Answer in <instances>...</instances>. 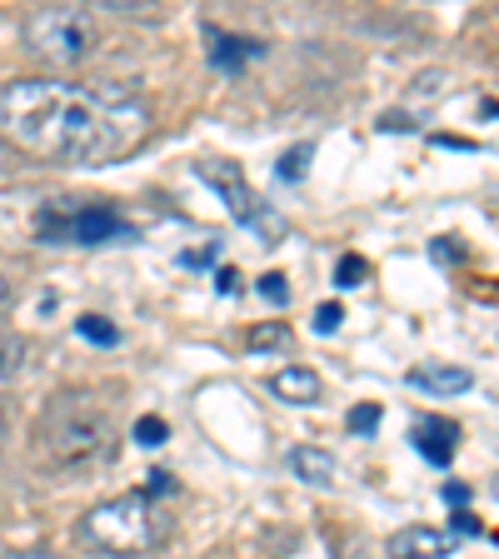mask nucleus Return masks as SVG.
Masks as SVG:
<instances>
[{"label": "nucleus", "mask_w": 499, "mask_h": 559, "mask_svg": "<svg viewBox=\"0 0 499 559\" xmlns=\"http://www.w3.org/2000/svg\"><path fill=\"white\" fill-rule=\"evenodd\" d=\"M0 135L46 165H110L151 135V105L126 81L21 75L0 85Z\"/></svg>", "instance_id": "1"}, {"label": "nucleus", "mask_w": 499, "mask_h": 559, "mask_svg": "<svg viewBox=\"0 0 499 559\" xmlns=\"http://www.w3.org/2000/svg\"><path fill=\"white\" fill-rule=\"evenodd\" d=\"M409 390H419V395H435V400H450V395H465L470 384H475V374L465 370V365H415V370L405 374Z\"/></svg>", "instance_id": "8"}, {"label": "nucleus", "mask_w": 499, "mask_h": 559, "mask_svg": "<svg viewBox=\"0 0 499 559\" xmlns=\"http://www.w3.org/2000/svg\"><path fill=\"white\" fill-rule=\"evenodd\" d=\"M460 530H465V535H479V520L475 514H460V520H454V535H460Z\"/></svg>", "instance_id": "23"}, {"label": "nucleus", "mask_w": 499, "mask_h": 559, "mask_svg": "<svg viewBox=\"0 0 499 559\" xmlns=\"http://www.w3.org/2000/svg\"><path fill=\"white\" fill-rule=\"evenodd\" d=\"M495 500H499V475H495Z\"/></svg>", "instance_id": "27"}, {"label": "nucleus", "mask_w": 499, "mask_h": 559, "mask_svg": "<svg viewBox=\"0 0 499 559\" xmlns=\"http://www.w3.org/2000/svg\"><path fill=\"white\" fill-rule=\"evenodd\" d=\"M35 235L46 245H110V240H130L135 225L120 215L116 205H46L40 221H35Z\"/></svg>", "instance_id": "5"}, {"label": "nucleus", "mask_w": 499, "mask_h": 559, "mask_svg": "<svg viewBox=\"0 0 499 559\" xmlns=\"http://www.w3.org/2000/svg\"><path fill=\"white\" fill-rule=\"evenodd\" d=\"M265 56V46L260 40H250V35H230V31H215L210 35V66L221 70V75H240L250 60Z\"/></svg>", "instance_id": "9"}, {"label": "nucleus", "mask_w": 499, "mask_h": 559, "mask_svg": "<svg viewBox=\"0 0 499 559\" xmlns=\"http://www.w3.org/2000/svg\"><path fill=\"white\" fill-rule=\"evenodd\" d=\"M454 444H460V425H450V419H415V450L430 460V465H450Z\"/></svg>", "instance_id": "11"}, {"label": "nucleus", "mask_w": 499, "mask_h": 559, "mask_svg": "<svg viewBox=\"0 0 499 559\" xmlns=\"http://www.w3.org/2000/svg\"><path fill=\"white\" fill-rule=\"evenodd\" d=\"M290 345V330L285 325H256L250 330V349H285Z\"/></svg>", "instance_id": "15"}, {"label": "nucleus", "mask_w": 499, "mask_h": 559, "mask_svg": "<svg viewBox=\"0 0 499 559\" xmlns=\"http://www.w3.org/2000/svg\"><path fill=\"white\" fill-rule=\"evenodd\" d=\"M460 545L454 530H435V524H405L395 535L384 539V555L390 559H444Z\"/></svg>", "instance_id": "7"}, {"label": "nucleus", "mask_w": 499, "mask_h": 559, "mask_svg": "<svg viewBox=\"0 0 499 559\" xmlns=\"http://www.w3.org/2000/svg\"><path fill=\"white\" fill-rule=\"evenodd\" d=\"M215 285H221L225 295H235V290H240V285H235V270H221V275H215Z\"/></svg>", "instance_id": "24"}, {"label": "nucleus", "mask_w": 499, "mask_h": 559, "mask_svg": "<svg viewBox=\"0 0 499 559\" xmlns=\"http://www.w3.org/2000/svg\"><path fill=\"white\" fill-rule=\"evenodd\" d=\"M75 330H81L91 345H116V340H120V330L110 325L105 314H81V320H75Z\"/></svg>", "instance_id": "14"}, {"label": "nucleus", "mask_w": 499, "mask_h": 559, "mask_svg": "<svg viewBox=\"0 0 499 559\" xmlns=\"http://www.w3.org/2000/svg\"><path fill=\"white\" fill-rule=\"evenodd\" d=\"M195 175L205 180L210 190H221V200H225V210H230L235 225H245V230L260 235L265 245L285 240V221H280V215L256 195V190H250V180L240 175V165H235V160H200Z\"/></svg>", "instance_id": "6"}, {"label": "nucleus", "mask_w": 499, "mask_h": 559, "mask_svg": "<svg viewBox=\"0 0 499 559\" xmlns=\"http://www.w3.org/2000/svg\"><path fill=\"white\" fill-rule=\"evenodd\" d=\"M25 360H31V345L15 330H0V384H11L25 370Z\"/></svg>", "instance_id": "13"}, {"label": "nucleus", "mask_w": 499, "mask_h": 559, "mask_svg": "<svg viewBox=\"0 0 499 559\" xmlns=\"http://www.w3.org/2000/svg\"><path fill=\"white\" fill-rule=\"evenodd\" d=\"M375 425H380V405H355L349 409V430L355 435H370Z\"/></svg>", "instance_id": "20"}, {"label": "nucleus", "mask_w": 499, "mask_h": 559, "mask_svg": "<svg viewBox=\"0 0 499 559\" xmlns=\"http://www.w3.org/2000/svg\"><path fill=\"white\" fill-rule=\"evenodd\" d=\"M5 559H56V555H46V549H25V555H5Z\"/></svg>", "instance_id": "25"}, {"label": "nucleus", "mask_w": 499, "mask_h": 559, "mask_svg": "<svg viewBox=\"0 0 499 559\" xmlns=\"http://www.w3.org/2000/svg\"><path fill=\"white\" fill-rule=\"evenodd\" d=\"M340 325H345V310H340L335 300H325L314 310V330H320V335H330V330H340Z\"/></svg>", "instance_id": "19"}, {"label": "nucleus", "mask_w": 499, "mask_h": 559, "mask_svg": "<svg viewBox=\"0 0 499 559\" xmlns=\"http://www.w3.org/2000/svg\"><path fill=\"white\" fill-rule=\"evenodd\" d=\"M260 295H265L270 305H285L290 300V280L280 275V270H270V275H260Z\"/></svg>", "instance_id": "16"}, {"label": "nucleus", "mask_w": 499, "mask_h": 559, "mask_svg": "<svg viewBox=\"0 0 499 559\" xmlns=\"http://www.w3.org/2000/svg\"><path fill=\"white\" fill-rule=\"evenodd\" d=\"M21 40L35 60L66 70L81 66L95 56L100 46V21H95L91 5H35L21 21Z\"/></svg>", "instance_id": "4"}, {"label": "nucleus", "mask_w": 499, "mask_h": 559, "mask_svg": "<svg viewBox=\"0 0 499 559\" xmlns=\"http://www.w3.org/2000/svg\"><path fill=\"white\" fill-rule=\"evenodd\" d=\"M11 300V285H5V275H0V305Z\"/></svg>", "instance_id": "26"}, {"label": "nucleus", "mask_w": 499, "mask_h": 559, "mask_svg": "<svg viewBox=\"0 0 499 559\" xmlns=\"http://www.w3.org/2000/svg\"><path fill=\"white\" fill-rule=\"evenodd\" d=\"M290 469L300 475V485H320V489H330V485H335V475H340L335 454L320 450V444H295V450H290Z\"/></svg>", "instance_id": "12"}, {"label": "nucleus", "mask_w": 499, "mask_h": 559, "mask_svg": "<svg viewBox=\"0 0 499 559\" xmlns=\"http://www.w3.org/2000/svg\"><path fill=\"white\" fill-rule=\"evenodd\" d=\"M165 435H170V430H165V419H155V415H145L135 425V440L140 444H165Z\"/></svg>", "instance_id": "21"}, {"label": "nucleus", "mask_w": 499, "mask_h": 559, "mask_svg": "<svg viewBox=\"0 0 499 559\" xmlns=\"http://www.w3.org/2000/svg\"><path fill=\"white\" fill-rule=\"evenodd\" d=\"M75 535L95 555L140 559V555H155L170 539V510L155 495L135 489V495H116L105 504H91L81 514V524H75Z\"/></svg>", "instance_id": "3"}, {"label": "nucleus", "mask_w": 499, "mask_h": 559, "mask_svg": "<svg viewBox=\"0 0 499 559\" xmlns=\"http://www.w3.org/2000/svg\"><path fill=\"white\" fill-rule=\"evenodd\" d=\"M365 275H370V265H365L360 255H345V260L335 265V280H340V285H360Z\"/></svg>", "instance_id": "18"}, {"label": "nucleus", "mask_w": 499, "mask_h": 559, "mask_svg": "<svg viewBox=\"0 0 499 559\" xmlns=\"http://www.w3.org/2000/svg\"><path fill=\"white\" fill-rule=\"evenodd\" d=\"M444 504H454V510L470 504V485H444Z\"/></svg>", "instance_id": "22"}, {"label": "nucleus", "mask_w": 499, "mask_h": 559, "mask_svg": "<svg viewBox=\"0 0 499 559\" xmlns=\"http://www.w3.org/2000/svg\"><path fill=\"white\" fill-rule=\"evenodd\" d=\"M270 395H280L285 405H314V400L325 395V384L310 365H285V370L270 374Z\"/></svg>", "instance_id": "10"}, {"label": "nucleus", "mask_w": 499, "mask_h": 559, "mask_svg": "<svg viewBox=\"0 0 499 559\" xmlns=\"http://www.w3.org/2000/svg\"><path fill=\"white\" fill-rule=\"evenodd\" d=\"M314 155V145H300V151H290L285 160H280V180H300L305 175V160Z\"/></svg>", "instance_id": "17"}, {"label": "nucleus", "mask_w": 499, "mask_h": 559, "mask_svg": "<svg viewBox=\"0 0 499 559\" xmlns=\"http://www.w3.org/2000/svg\"><path fill=\"white\" fill-rule=\"evenodd\" d=\"M35 444H40L50 469H60V475H85V469H100L116 460L120 430L95 390L70 384V390H56V395L40 405Z\"/></svg>", "instance_id": "2"}]
</instances>
